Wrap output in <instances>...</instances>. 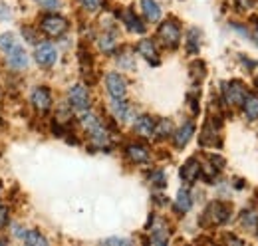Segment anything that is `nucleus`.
<instances>
[{
    "label": "nucleus",
    "instance_id": "nucleus-19",
    "mask_svg": "<svg viewBox=\"0 0 258 246\" xmlns=\"http://www.w3.org/2000/svg\"><path fill=\"white\" fill-rule=\"evenodd\" d=\"M139 4H141V12L145 14V18H147L149 22H159V18H161V8H159V4H157L155 0H141Z\"/></svg>",
    "mask_w": 258,
    "mask_h": 246
},
{
    "label": "nucleus",
    "instance_id": "nucleus-32",
    "mask_svg": "<svg viewBox=\"0 0 258 246\" xmlns=\"http://www.w3.org/2000/svg\"><path fill=\"white\" fill-rule=\"evenodd\" d=\"M42 8H46V10H56V8H60V0H36Z\"/></svg>",
    "mask_w": 258,
    "mask_h": 246
},
{
    "label": "nucleus",
    "instance_id": "nucleus-29",
    "mask_svg": "<svg viewBox=\"0 0 258 246\" xmlns=\"http://www.w3.org/2000/svg\"><path fill=\"white\" fill-rule=\"evenodd\" d=\"M24 242H26V244H36V246L48 244V240H46L38 230H28V232L24 234Z\"/></svg>",
    "mask_w": 258,
    "mask_h": 246
},
{
    "label": "nucleus",
    "instance_id": "nucleus-26",
    "mask_svg": "<svg viewBox=\"0 0 258 246\" xmlns=\"http://www.w3.org/2000/svg\"><path fill=\"white\" fill-rule=\"evenodd\" d=\"M84 115H82V119H80V123H82V127L90 133V131H94L96 127H99L101 125V121L97 119V115H94V113H90V111H82Z\"/></svg>",
    "mask_w": 258,
    "mask_h": 246
},
{
    "label": "nucleus",
    "instance_id": "nucleus-10",
    "mask_svg": "<svg viewBox=\"0 0 258 246\" xmlns=\"http://www.w3.org/2000/svg\"><path fill=\"white\" fill-rule=\"evenodd\" d=\"M32 105L40 113H46L52 107V93L46 86H40L32 92Z\"/></svg>",
    "mask_w": 258,
    "mask_h": 246
},
{
    "label": "nucleus",
    "instance_id": "nucleus-7",
    "mask_svg": "<svg viewBox=\"0 0 258 246\" xmlns=\"http://www.w3.org/2000/svg\"><path fill=\"white\" fill-rule=\"evenodd\" d=\"M219 127H221L219 117H209V121L205 123L203 133H201V145H203V147H215V145H221Z\"/></svg>",
    "mask_w": 258,
    "mask_h": 246
},
{
    "label": "nucleus",
    "instance_id": "nucleus-13",
    "mask_svg": "<svg viewBox=\"0 0 258 246\" xmlns=\"http://www.w3.org/2000/svg\"><path fill=\"white\" fill-rule=\"evenodd\" d=\"M137 52L149 61V64H153V66L159 64V52H157V46H155L153 40H149V38L139 40V44H137Z\"/></svg>",
    "mask_w": 258,
    "mask_h": 246
},
{
    "label": "nucleus",
    "instance_id": "nucleus-1",
    "mask_svg": "<svg viewBox=\"0 0 258 246\" xmlns=\"http://www.w3.org/2000/svg\"><path fill=\"white\" fill-rule=\"evenodd\" d=\"M230 215H232V207L230 203H225V201H215L207 207V211L203 213V218H201V224H213V226H219V224H226L230 220Z\"/></svg>",
    "mask_w": 258,
    "mask_h": 246
},
{
    "label": "nucleus",
    "instance_id": "nucleus-18",
    "mask_svg": "<svg viewBox=\"0 0 258 246\" xmlns=\"http://www.w3.org/2000/svg\"><path fill=\"white\" fill-rule=\"evenodd\" d=\"M242 111H244V115L250 119V121H254L258 119V93H250L244 97V101H242Z\"/></svg>",
    "mask_w": 258,
    "mask_h": 246
},
{
    "label": "nucleus",
    "instance_id": "nucleus-16",
    "mask_svg": "<svg viewBox=\"0 0 258 246\" xmlns=\"http://www.w3.org/2000/svg\"><path fill=\"white\" fill-rule=\"evenodd\" d=\"M111 111H113L115 119H119V121H129L133 117V109H131V105H129L123 97L111 101Z\"/></svg>",
    "mask_w": 258,
    "mask_h": 246
},
{
    "label": "nucleus",
    "instance_id": "nucleus-8",
    "mask_svg": "<svg viewBox=\"0 0 258 246\" xmlns=\"http://www.w3.org/2000/svg\"><path fill=\"white\" fill-rule=\"evenodd\" d=\"M201 175H203V165L199 163L197 157H191V159H187L183 163V167H181V179L187 184H193Z\"/></svg>",
    "mask_w": 258,
    "mask_h": 246
},
{
    "label": "nucleus",
    "instance_id": "nucleus-5",
    "mask_svg": "<svg viewBox=\"0 0 258 246\" xmlns=\"http://www.w3.org/2000/svg\"><path fill=\"white\" fill-rule=\"evenodd\" d=\"M68 99H70V105L76 111H88L90 109V93H88V88L82 86V84H76V86L70 88Z\"/></svg>",
    "mask_w": 258,
    "mask_h": 246
},
{
    "label": "nucleus",
    "instance_id": "nucleus-36",
    "mask_svg": "<svg viewBox=\"0 0 258 246\" xmlns=\"http://www.w3.org/2000/svg\"><path fill=\"white\" fill-rule=\"evenodd\" d=\"M254 86L258 88V76H256V80H254Z\"/></svg>",
    "mask_w": 258,
    "mask_h": 246
},
{
    "label": "nucleus",
    "instance_id": "nucleus-17",
    "mask_svg": "<svg viewBox=\"0 0 258 246\" xmlns=\"http://www.w3.org/2000/svg\"><path fill=\"white\" fill-rule=\"evenodd\" d=\"M8 54V64L12 66V68H26V64H28V58H26V52H24V48L22 46H14L12 50H8L6 52Z\"/></svg>",
    "mask_w": 258,
    "mask_h": 246
},
{
    "label": "nucleus",
    "instance_id": "nucleus-11",
    "mask_svg": "<svg viewBox=\"0 0 258 246\" xmlns=\"http://www.w3.org/2000/svg\"><path fill=\"white\" fill-rule=\"evenodd\" d=\"M125 155H127V159L131 163H135V165H143V163H147L149 161V147L147 145H143V143H129L127 147H125Z\"/></svg>",
    "mask_w": 258,
    "mask_h": 246
},
{
    "label": "nucleus",
    "instance_id": "nucleus-25",
    "mask_svg": "<svg viewBox=\"0 0 258 246\" xmlns=\"http://www.w3.org/2000/svg\"><path fill=\"white\" fill-rule=\"evenodd\" d=\"M97 44H99V50H101L103 54H113V52H115V48H117V44H115L113 36H109V34H103V36L97 40Z\"/></svg>",
    "mask_w": 258,
    "mask_h": 246
},
{
    "label": "nucleus",
    "instance_id": "nucleus-21",
    "mask_svg": "<svg viewBox=\"0 0 258 246\" xmlns=\"http://www.w3.org/2000/svg\"><path fill=\"white\" fill-rule=\"evenodd\" d=\"M167 240H169L167 224H165V220L157 218V226L151 230V238H149V242H151V244H167Z\"/></svg>",
    "mask_w": 258,
    "mask_h": 246
},
{
    "label": "nucleus",
    "instance_id": "nucleus-27",
    "mask_svg": "<svg viewBox=\"0 0 258 246\" xmlns=\"http://www.w3.org/2000/svg\"><path fill=\"white\" fill-rule=\"evenodd\" d=\"M191 76H193L195 82H201V80L207 76V66H205V61L195 60L193 64H191Z\"/></svg>",
    "mask_w": 258,
    "mask_h": 246
},
{
    "label": "nucleus",
    "instance_id": "nucleus-22",
    "mask_svg": "<svg viewBox=\"0 0 258 246\" xmlns=\"http://www.w3.org/2000/svg\"><path fill=\"white\" fill-rule=\"evenodd\" d=\"M153 135H155L157 139H165V137L173 135V123H171V119H159V121H155V131H153Z\"/></svg>",
    "mask_w": 258,
    "mask_h": 246
},
{
    "label": "nucleus",
    "instance_id": "nucleus-35",
    "mask_svg": "<svg viewBox=\"0 0 258 246\" xmlns=\"http://www.w3.org/2000/svg\"><path fill=\"white\" fill-rule=\"evenodd\" d=\"M256 24H254V32H252V40H254V44L258 46V18H252Z\"/></svg>",
    "mask_w": 258,
    "mask_h": 246
},
{
    "label": "nucleus",
    "instance_id": "nucleus-24",
    "mask_svg": "<svg viewBox=\"0 0 258 246\" xmlns=\"http://www.w3.org/2000/svg\"><path fill=\"white\" fill-rule=\"evenodd\" d=\"M240 222H242V226H244V228H248V230L256 228L258 226V213L256 211H242V213H240Z\"/></svg>",
    "mask_w": 258,
    "mask_h": 246
},
{
    "label": "nucleus",
    "instance_id": "nucleus-2",
    "mask_svg": "<svg viewBox=\"0 0 258 246\" xmlns=\"http://www.w3.org/2000/svg\"><path fill=\"white\" fill-rule=\"evenodd\" d=\"M157 38H159V42L165 48L175 50L181 44V26H179V22L173 20V18L165 20L161 26L157 28Z\"/></svg>",
    "mask_w": 258,
    "mask_h": 246
},
{
    "label": "nucleus",
    "instance_id": "nucleus-3",
    "mask_svg": "<svg viewBox=\"0 0 258 246\" xmlns=\"http://www.w3.org/2000/svg\"><path fill=\"white\" fill-rule=\"evenodd\" d=\"M223 95H225L226 105H230V107H240V105H242V101H244V97L248 95V90H246V86H244L242 82L234 80V82L225 84V88H223Z\"/></svg>",
    "mask_w": 258,
    "mask_h": 246
},
{
    "label": "nucleus",
    "instance_id": "nucleus-15",
    "mask_svg": "<svg viewBox=\"0 0 258 246\" xmlns=\"http://www.w3.org/2000/svg\"><path fill=\"white\" fill-rule=\"evenodd\" d=\"M191 207H193V199H191L189 191H187V189H181V191L177 193L175 203H173V211H175L177 215H185V213L191 211Z\"/></svg>",
    "mask_w": 258,
    "mask_h": 246
},
{
    "label": "nucleus",
    "instance_id": "nucleus-31",
    "mask_svg": "<svg viewBox=\"0 0 258 246\" xmlns=\"http://www.w3.org/2000/svg\"><path fill=\"white\" fill-rule=\"evenodd\" d=\"M82 6L88 10V12H97L99 6H101V0H80Z\"/></svg>",
    "mask_w": 258,
    "mask_h": 246
},
{
    "label": "nucleus",
    "instance_id": "nucleus-34",
    "mask_svg": "<svg viewBox=\"0 0 258 246\" xmlns=\"http://www.w3.org/2000/svg\"><path fill=\"white\" fill-rule=\"evenodd\" d=\"M105 244H129L127 238H107Z\"/></svg>",
    "mask_w": 258,
    "mask_h": 246
},
{
    "label": "nucleus",
    "instance_id": "nucleus-14",
    "mask_svg": "<svg viewBox=\"0 0 258 246\" xmlns=\"http://www.w3.org/2000/svg\"><path fill=\"white\" fill-rule=\"evenodd\" d=\"M133 129H135V133L139 137L149 139V137H153V131H155V119L151 115H141V117H137Z\"/></svg>",
    "mask_w": 258,
    "mask_h": 246
},
{
    "label": "nucleus",
    "instance_id": "nucleus-6",
    "mask_svg": "<svg viewBox=\"0 0 258 246\" xmlns=\"http://www.w3.org/2000/svg\"><path fill=\"white\" fill-rule=\"evenodd\" d=\"M105 90H107V93H109L113 99H121V97H125V93H127V82H125V78H123L121 74L109 72V74L105 76Z\"/></svg>",
    "mask_w": 258,
    "mask_h": 246
},
{
    "label": "nucleus",
    "instance_id": "nucleus-30",
    "mask_svg": "<svg viewBox=\"0 0 258 246\" xmlns=\"http://www.w3.org/2000/svg\"><path fill=\"white\" fill-rule=\"evenodd\" d=\"M14 46H16V40H14L12 34H0V50L8 52V50H12Z\"/></svg>",
    "mask_w": 258,
    "mask_h": 246
},
{
    "label": "nucleus",
    "instance_id": "nucleus-28",
    "mask_svg": "<svg viewBox=\"0 0 258 246\" xmlns=\"http://www.w3.org/2000/svg\"><path fill=\"white\" fill-rule=\"evenodd\" d=\"M149 183L153 184V187H157V189H163V187L167 184L165 171H163V169H155V171H151V173H149Z\"/></svg>",
    "mask_w": 258,
    "mask_h": 246
},
{
    "label": "nucleus",
    "instance_id": "nucleus-12",
    "mask_svg": "<svg viewBox=\"0 0 258 246\" xmlns=\"http://www.w3.org/2000/svg\"><path fill=\"white\" fill-rule=\"evenodd\" d=\"M193 135H195V123L193 121L183 123L177 131H173V143H175V147L177 149H183L191 141Z\"/></svg>",
    "mask_w": 258,
    "mask_h": 246
},
{
    "label": "nucleus",
    "instance_id": "nucleus-9",
    "mask_svg": "<svg viewBox=\"0 0 258 246\" xmlns=\"http://www.w3.org/2000/svg\"><path fill=\"white\" fill-rule=\"evenodd\" d=\"M56 60H58V52H56V48H54L52 44L42 42V44L36 48V61H38L40 66L50 68V66L56 64Z\"/></svg>",
    "mask_w": 258,
    "mask_h": 246
},
{
    "label": "nucleus",
    "instance_id": "nucleus-33",
    "mask_svg": "<svg viewBox=\"0 0 258 246\" xmlns=\"http://www.w3.org/2000/svg\"><path fill=\"white\" fill-rule=\"evenodd\" d=\"M6 222H8V209L4 205H0V228L6 226Z\"/></svg>",
    "mask_w": 258,
    "mask_h": 246
},
{
    "label": "nucleus",
    "instance_id": "nucleus-20",
    "mask_svg": "<svg viewBox=\"0 0 258 246\" xmlns=\"http://www.w3.org/2000/svg\"><path fill=\"white\" fill-rule=\"evenodd\" d=\"M121 18H123L125 26H127L131 32H137V34H143V32H145V24L135 16V12H133L131 8H125V10L121 12Z\"/></svg>",
    "mask_w": 258,
    "mask_h": 246
},
{
    "label": "nucleus",
    "instance_id": "nucleus-23",
    "mask_svg": "<svg viewBox=\"0 0 258 246\" xmlns=\"http://www.w3.org/2000/svg\"><path fill=\"white\" fill-rule=\"evenodd\" d=\"M199 48H201V30L191 28L189 36H187V52L189 54H199Z\"/></svg>",
    "mask_w": 258,
    "mask_h": 246
},
{
    "label": "nucleus",
    "instance_id": "nucleus-4",
    "mask_svg": "<svg viewBox=\"0 0 258 246\" xmlns=\"http://www.w3.org/2000/svg\"><path fill=\"white\" fill-rule=\"evenodd\" d=\"M68 20L58 16V14H48L40 20V28L44 30V34H48L50 38H60L62 34L68 32Z\"/></svg>",
    "mask_w": 258,
    "mask_h": 246
}]
</instances>
